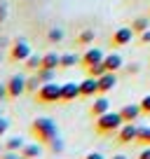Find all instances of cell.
Instances as JSON below:
<instances>
[{
    "instance_id": "20",
    "label": "cell",
    "mask_w": 150,
    "mask_h": 159,
    "mask_svg": "<svg viewBox=\"0 0 150 159\" xmlns=\"http://www.w3.org/2000/svg\"><path fill=\"white\" fill-rule=\"evenodd\" d=\"M150 28V21H148V16H136L134 21H131V30H134L136 35H141L143 30H148Z\"/></svg>"
},
{
    "instance_id": "31",
    "label": "cell",
    "mask_w": 150,
    "mask_h": 159,
    "mask_svg": "<svg viewBox=\"0 0 150 159\" xmlns=\"http://www.w3.org/2000/svg\"><path fill=\"white\" fill-rule=\"evenodd\" d=\"M0 159H21L19 152H10V150H5V152L0 154Z\"/></svg>"
},
{
    "instance_id": "22",
    "label": "cell",
    "mask_w": 150,
    "mask_h": 159,
    "mask_svg": "<svg viewBox=\"0 0 150 159\" xmlns=\"http://www.w3.org/2000/svg\"><path fill=\"white\" fill-rule=\"evenodd\" d=\"M24 63H26V70H30V73H35V70H38V68H40V66H42V56H38V54H30L28 59L24 61Z\"/></svg>"
},
{
    "instance_id": "13",
    "label": "cell",
    "mask_w": 150,
    "mask_h": 159,
    "mask_svg": "<svg viewBox=\"0 0 150 159\" xmlns=\"http://www.w3.org/2000/svg\"><path fill=\"white\" fill-rule=\"evenodd\" d=\"M96 80H99V94H108V91H113L115 84H117V73H103Z\"/></svg>"
},
{
    "instance_id": "21",
    "label": "cell",
    "mask_w": 150,
    "mask_h": 159,
    "mask_svg": "<svg viewBox=\"0 0 150 159\" xmlns=\"http://www.w3.org/2000/svg\"><path fill=\"white\" fill-rule=\"evenodd\" d=\"M75 63H80V56H75V54H61L59 68H73Z\"/></svg>"
},
{
    "instance_id": "9",
    "label": "cell",
    "mask_w": 150,
    "mask_h": 159,
    "mask_svg": "<svg viewBox=\"0 0 150 159\" xmlns=\"http://www.w3.org/2000/svg\"><path fill=\"white\" fill-rule=\"evenodd\" d=\"M91 96H99V80L87 75L80 82V98H91Z\"/></svg>"
},
{
    "instance_id": "5",
    "label": "cell",
    "mask_w": 150,
    "mask_h": 159,
    "mask_svg": "<svg viewBox=\"0 0 150 159\" xmlns=\"http://www.w3.org/2000/svg\"><path fill=\"white\" fill-rule=\"evenodd\" d=\"M134 30H131V26H122V28H117L115 33L110 35V49H120V47H127L131 42V38H134Z\"/></svg>"
},
{
    "instance_id": "28",
    "label": "cell",
    "mask_w": 150,
    "mask_h": 159,
    "mask_svg": "<svg viewBox=\"0 0 150 159\" xmlns=\"http://www.w3.org/2000/svg\"><path fill=\"white\" fill-rule=\"evenodd\" d=\"M122 73H127V75H136V73H138V63H127L124 68H122Z\"/></svg>"
},
{
    "instance_id": "12",
    "label": "cell",
    "mask_w": 150,
    "mask_h": 159,
    "mask_svg": "<svg viewBox=\"0 0 150 159\" xmlns=\"http://www.w3.org/2000/svg\"><path fill=\"white\" fill-rule=\"evenodd\" d=\"M120 117H122V122H124V124H129V122H136V119L141 117V105H136V103L122 105V108H120Z\"/></svg>"
},
{
    "instance_id": "10",
    "label": "cell",
    "mask_w": 150,
    "mask_h": 159,
    "mask_svg": "<svg viewBox=\"0 0 150 159\" xmlns=\"http://www.w3.org/2000/svg\"><path fill=\"white\" fill-rule=\"evenodd\" d=\"M75 98H80V82L61 84V103H73Z\"/></svg>"
},
{
    "instance_id": "3",
    "label": "cell",
    "mask_w": 150,
    "mask_h": 159,
    "mask_svg": "<svg viewBox=\"0 0 150 159\" xmlns=\"http://www.w3.org/2000/svg\"><path fill=\"white\" fill-rule=\"evenodd\" d=\"M33 96H35L38 105H56V103H61V84L45 82V84H40V89L35 91Z\"/></svg>"
},
{
    "instance_id": "36",
    "label": "cell",
    "mask_w": 150,
    "mask_h": 159,
    "mask_svg": "<svg viewBox=\"0 0 150 159\" xmlns=\"http://www.w3.org/2000/svg\"><path fill=\"white\" fill-rule=\"evenodd\" d=\"M110 159H127L124 154H115V157H110Z\"/></svg>"
},
{
    "instance_id": "19",
    "label": "cell",
    "mask_w": 150,
    "mask_h": 159,
    "mask_svg": "<svg viewBox=\"0 0 150 159\" xmlns=\"http://www.w3.org/2000/svg\"><path fill=\"white\" fill-rule=\"evenodd\" d=\"M24 145H26V140L21 138V136H12V138L5 140V150H10V152H21Z\"/></svg>"
},
{
    "instance_id": "4",
    "label": "cell",
    "mask_w": 150,
    "mask_h": 159,
    "mask_svg": "<svg viewBox=\"0 0 150 159\" xmlns=\"http://www.w3.org/2000/svg\"><path fill=\"white\" fill-rule=\"evenodd\" d=\"M30 54H33V52H30V45L26 40H14L12 47H10V56H7V59H10L12 63H24Z\"/></svg>"
},
{
    "instance_id": "14",
    "label": "cell",
    "mask_w": 150,
    "mask_h": 159,
    "mask_svg": "<svg viewBox=\"0 0 150 159\" xmlns=\"http://www.w3.org/2000/svg\"><path fill=\"white\" fill-rule=\"evenodd\" d=\"M108 110H110V101L105 98V94H101L99 98H96L94 103H91V108H89V115L96 119V117H101V115H105Z\"/></svg>"
},
{
    "instance_id": "27",
    "label": "cell",
    "mask_w": 150,
    "mask_h": 159,
    "mask_svg": "<svg viewBox=\"0 0 150 159\" xmlns=\"http://www.w3.org/2000/svg\"><path fill=\"white\" fill-rule=\"evenodd\" d=\"M138 105H141V115H145V117H148V115H150V94L143 96Z\"/></svg>"
},
{
    "instance_id": "26",
    "label": "cell",
    "mask_w": 150,
    "mask_h": 159,
    "mask_svg": "<svg viewBox=\"0 0 150 159\" xmlns=\"http://www.w3.org/2000/svg\"><path fill=\"white\" fill-rule=\"evenodd\" d=\"M85 73H87V75H91V77H101V75H103V73H108V70H105L103 61H101V63H96V66H91V68H87Z\"/></svg>"
},
{
    "instance_id": "37",
    "label": "cell",
    "mask_w": 150,
    "mask_h": 159,
    "mask_svg": "<svg viewBox=\"0 0 150 159\" xmlns=\"http://www.w3.org/2000/svg\"><path fill=\"white\" fill-rule=\"evenodd\" d=\"M0 117H2V112H0Z\"/></svg>"
},
{
    "instance_id": "16",
    "label": "cell",
    "mask_w": 150,
    "mask_h": 159,
    "mask_svg": "<svg viewBox=\"0 0 150 159\" xmlns=\"http://www.w3.org/2000/svg\"><path fill=\"white\" fill-rule=\"evenodd\" d=\"M59 61H61V54H56V52H47V54H42V66H40V68L56 70V68H59Z\"/></svg>"
},
{
    "instance_id": "32",
    "label": "cell",
    "mask_w": 150,
    "mask_h": 159,
    "mask_svg": "<svg viewBox=\"0 0 150 159\" xmlns=\"http://www.w3.org/2000/svg\"><path fill=\"white\" fill-rule=\"evenodd\" d=\"M136 159H150V145H148V148H141V152H138Z\"/></svg>"
},
{
    "instance_id": "1",
    "label": "cell",
    "mask_w": 150,
    "mask_h": 159,
    "mask_svg": "<svg viewBox=\"0 0 150 159\" xmlns=\"http://www.w3.org/2000/svg\"><path fill=\"white\" fill-rule=\"evenodd\" d=\"M28 131H30V136H33V140H38L40 145H47V148L59 138V129H56V124L49 117H35L33 122H30Z\"/></svg>"
},
{
    "instance_id": "18",
    "label": "cell",
    "mask_w": 150,
    "mask_h": 159,
    "mask_svg": "<svg viewBox=\"0 0 150 159\" xmlns=\"http://www.w3.org/2000/svg\"><path fill=\"white\" fill-rule=\"evenodd\" d=\"M138 148H148L150 145V126H138V134H136V140H134Z\"/></svg>"
},
{
    "instance_id": "29",
    "label": "cell",
    "mask_w": 150,
    "mask_h": 159,
    "mask_svg": "<svg viewBox=\"0 0 150 159\" xmlns=\"http://www.w3.org/2000/svg\"><path fill=\"white\" fill-rule=\"evenodd\" d=\"M7 129H10V122H7L5 117H0V138L7 134Z\"/></svg>"
},
{
    "instance_id": "23",
    "label": "cell",
    "mask_w": 150,
    "mask_h": 159,
    "mask_svg": "<svg viewBox=\"0 0 150 159\" xmlns=\"http://www.w3.org/2000/svg\"><path fill=\"white\" fill-rule=\"evenodd\" d=\"M35 75H38V80H40L42 84H45V82H54V70H47V68H38V70H35Z\"/></svg>"
},
{
    "instance_id": "25",
    "label": "cell",
    "mask_w": 150,
    "mask_h": 159,
    "mask_svg": "<svg viewBox=\"0 0 150 159\" xmlns=\"http://www.w3.org/2000/svg\"><path fill=\"white\" fill-rule=\"evenodd\" d=\"M40 80H38V75H33V77H28L26 80V91H28V94H35V91L40 89Z\"/></svg>"
},
{
    "instance_id": "30",
    "label": "cell",
    "mask_w": 150,
    "mask_h": 159,
    "mask_svg": "<svg viewBox=\"0 0 150 159\" xmlns=\"http://www.w3.org/2000/svg\"><path fill=\"white\" fill-rule=\"evenodd\" d=\"M138 42H141V45H150V28L138 35Z\"/></svg>"
},
{
    "instance_id": "15",
    "label": "cell",
    "mask_w": 150,
    "mask_h": 159,
    "mask_svg": "<svg viewBox=\"0 0 150 159\" xmlns=\"http://www.w3.org/2000/svg\"><path fill=\"white\" fill-rule=\"evenodd\" d=\"M21 159H38L42 154V145L35 140V143H26L24 148H21Z\"/></svg>"
},
{
    "instance_id": "7",
    "label": "cell",
    "mask_w": 150,
    "mask_h": 159,
    "mask_svg": "<svg viewBox=\"0 0 150 159\" xmlns=\"http://www.w3.org/2000/svg\"><path fill=\"white\" fill-rule=\"evenodd\" d=\"M103 56H105V54L99 49V47H89V49H85V54L80 56V68L87 70V68H91V66L101 63V61H103Z\"/></svg>"
},
{
    "instance_id": "2",
    "label": "cell",
    "mask_w": 150,
    "mask_h": 159,
    "mask_svg": "<svg viewBox=\"0 0 150 159\" xmlns=\"http://www.w3.org/2000/svg\"><path fill=\"white\" fill-rule=\"evenodd\" d=\"M122 124H124V122H122L120 112H110V110H108L105 115H101V117L94 119V134L101 136V138H105V136H115Z\"/></svg>"
},
{
    "instance_id": "33",
    "label": "cell",
    "mask_w": 150,
    "mask_h": 159,
    "mask_svg": "<svg viewBox=\"0 0 150 159\" xmlns=\"http://www.w3.org/2000/svg\"><path fill=\"white\" fill-rule=\"evenodd\" d=\"M5 19H7V5H5V2H0V24H2Z\"/></svg>"
},
{
    "instance_id": "11",
    "label": "cell",
    "mask_w": 150,
    "mask_h": 159,
    "mask_svg": "<svg viewBox=\"0 0 150 159\" xmlns=\"http://www.w3.org/2000/svg\"><path fill=\"white\" fill-rule=\"evenodd\" d=\"M103 66L108 73H120L122 68H124V61H122V56L117 54V52H110V54L103 56Z\"/></svg>"
},
{
    "instance_id": "35",
    "label": "cell",
    "mask_w": 150,
    "mask_h": 159,
    "mask_svg": "<svg viewBox=\"0 0 150 159\" xmlns=\"http://www.w3.org/2000/svg\"><path fill=\"white\" fill-rule=\"evenodd\" d=\"M82 159H103V154H101V152H89V154H85Z\"/></svg>"
},
{
    "instance_id": "34",
    "label": "cell",
    "mask_w": 150,
    "mask_h": 159,
    "mask_svg": "<svg viewBox=\"0 0 150 159\" xmlns=\"http://www.w3.org/2000/svg\"><path fill=\"white\" fill-rule=\"evenodd\" d=\"M5 98H10V96H7V84H0V103Z\"/></svg>"
},
{
    "instance_id": "6",
    "label": "cell",
    "mask_w": 150,
    "mask_h": 159,
    "mask_svg": "<svg viewBox=\"0 0 150 159\" xmlns=\"http://www.w3.org/2000/svg\"><path fill=\"white\" fill-rule=\"evenodd\" d=\"M136 134H138V126L134 124V122H129V124H122L120 131L115 134V145H129L136 140Z\"/></svg>"
},
{
    "instance_id": "17",
    "label": "cell",
    "mask_w": 150,
    "mask_h": 159,
    "mask_svg": "<svg viewBox=\"0 0 150 159\" xmlns=\"http://www.w3.org/2000/svg\"><path fill=\"white\" fill-rule=\"evenodd\" d=\"M94 38H96L94 30H91V28H85V30H80V33H77L75 45H77V47H89L91 42H94Z\"/></svg>"
},
{
    "instance_id": "8",
    "label": "cell",
    "mask_w": 150,
    "mask_h": 159,
    "mask_svg": "<svg viewBox=\"0 0 150 159\" xmlns=\"http://www.w3.org/2000/svg\"><path fill=\"white\" fill-rule=\"evenodd\" d=\"M5 84H7V96H10V101H14V98H19V96L26 91V77H21V75H12Z\"/></svg>"
},
{
    "instance_id": "38",
    "label": "cell",
    "mask_w": 150,
    "mask_h": 159,
    "mask_svg": "<svg viewBox=\"0 0 150 159\" xmlns=\"http://www.w3.org/2000/svg\"><path fill=\"white\" fill-rule=\"evenodd\" d=\"M0 59H2V56H0Z\"/></svg>"
},
{
    "instance_id": "24",
    "label": "cell",
    "mask_w": 150,
    "mask_h": 159,
    "mask_svg": "<svg viewBox=\"0 0 150 159\" xmlns=\"http://www.w3.org/2000/svg\"><path fill=\"white\" fill-rule=\"evenodd\" d=\"M61 40H63V30L61 28H49L47 30V42L56 45V42H61Z\"/></svg>"
}]
</instances>
